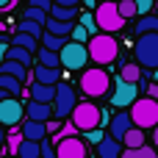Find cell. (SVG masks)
<instances>
[{"label":"cell","mask_w":158,"mask_h":158,"mask_svg":"<svg viewBox=\"0 0 158 158\" xmlns=\"http://www.w3.org/2000/svg\"><path fill=\"white\" fill-rule=\"evenodd\" d=\"M69 122H72L78 131L92 133V131H100V125H106V122H108V117H106V111H103V108H97L92 100H86V103H78V106H75V111H72Z\"/></svg>","instance_id":"2"},{"label":"cell","mask_w":158,"mask_h":158,"mask_svg":"<svg viewBox=\"0 0 158 158\" xmlns=\"http://www.w3.org/2000/svg\"><path fill=\"white\" fill-rule=\"evenodd\" d=\"M86 136H89V139L94 142V147H97V144H100V142L106 139V136H103V131H92V133H86Z\"/></svg>","instance_id":"42"},{"label":"cell","mask_w":158,"mask_h":158,"mask_svg":"<svg viewBox=\"0 0 158 158\" xmlns=\"http://www.w3.org/2000/svg\"><path fill=\"white\" fill-rule=\"evenodd\" d=\"M119 81H125V83H139L142 81V67L136 64V61H128V64H122L119 67Z\"/></svg>","instance_id":"20"},{"label":"cell","mask_w":158,"mask_h":158,"mask_svg":"<svg viewBox=\"0 0 158 158\" xmlns=\"http://www.w3.org/2000/svg\"><path fill=\"white\" fill-rule=\"evenodd\" d=\"M147 33H158V17L156 14H147L136 22V39L139 36H147Z\"/></svg>","instance_id":"23"},{"label":"cell","mask_w":158,"mask_h":158,"mask_svg":"<svg viewBox=\"0 0 158 158\" xmlns=\"http://www.w3.org/2000/svg\"><path fill=\"white\" fill-rule=\"evenodd\" d=\"M6 31H8V25H6V22L0 19V33H6Z\"/></svg>","instance_id":"45"},{"label":"cell","mask_w":158,"mask_h":158,"mask_svg":"<svg viewBox=\"0 0 158 158\" xmlns=\"http://www.w3.org/2000/svg\"><path fill=\"white\" fill-rule=\"evenodd\" d=\"M150 8H153V3H150V0H139V3H136V14H142V17H147V14H150Z\"/></svg>","instance_id":"39"},{"label":"cell","mask_w":158,"mask_h":158,"mask_svg":"<svg viewBox=\"0 0 158 158\" xmlns=\"http://www.w3.org/2000/svg\"><path fill=\"white\" fill-rule=\"evenodd\" d=\"M0 158H11V156H0Z\"/></svg>","instance_id":"47"},{"label":"cell","mask_w":158,"mask_h":158,"mask_svg":"<svg viewBox=\"0 0 158 158\" xmlns=\"http://www.w3.org/2000/svg\"><path fill=\"white\" fill-rule=\"evenodd\" d=\"M56 147V158H89V150H86V142L81 136L75 139H61V142H53Z\"/></svg>","instance_id":"11"},{"label":"cell","mask_w":158,"mask_h":158,"mask_svg":"<svg viewBox=\"0 0 158 158\" xmlns=\"http://www.w3.org/2000/svg\"><path fill=\"white\" fill-rule=\"evenodd\" d=\"M114 89V81L106 69L100 67H89L81 72V92L89 97V100H97V97H106L108 92Z\"/></svg>","instance_id":"1"},{"label":"cell","mask_w":158,"mask_h":158,"mask_svg":"<svg viewBox=\"0 0 158 158\" xmlns=\"http://www.w3.org/2000/svg\"><path fill=\"white\" fill-rule=\"evenodd\" d=\"M36 61H39V67H47V69H61V58H58V53H50V50H44V47H39Z\"/></svg>","instance_id":"24"},{"label":"cell","mask_w":158,"mask_h":158,"mask_svg":"<svg viewBox=\"0 0 158 158\" xmlns=\"http://www.w3.org/2000/svg\"><path fill=\"white\" fill-rule=\"evenodd\" d=\"M3 142H6V128L0 125V144H3Z\"/></svg>","instance_id":"44"},{"label":"cell","mask_w":158,"mask_h":158,"mask_svg":"<svg viewBox=\"0 0 158 158\" xmlns=\"http://www.w3.org/2000/svg\"><path fill=\"white\" fill-rule=\"evenodd\" d=\"M39 147H42V158H56V147H53V142H47V139H44Z\"/></svg>","instance_id":"38"},{"label":"cell","mask_w":158,"mask_h":158,"mask_svg":"<svg viewBox=\"0 0 158 158\" xmlns=\"http://www.w3.org/2000/svg\"><path fill=\"white\" fill-rule=\"evenodd\" d=\"M69 39H61V36H50V33H42V47L50 50V53H61L67 47Z\"/></svg>","instance_id":"28"},{"label":"cell","mask_w":158,"mask_h":158,"mask_svg":"<svg viewBox=\"0 0 158 158\" xmlns=\"http://www.w3.org/2000/svg\"><path fill=\"white\" fill-rule=\"evenodd\" d=\"M72 28H75V22H58V19H50V17H47L44 33H50V36H61V39H69V36H72Z\"/></svg>","instance_id":"18"},{"label":"cell","mask_w":158,"mask_h":158,"mask_svg":"<svg viewBox=\"0 0 158 158\" xmlns=\"http://www.w3.org/2000/svg\"><path fill=\"white\" fill-rule=\"evenodd\" d=\"M19 33H28V36H33V39H39V42H42V25H36V22L22 19V22H19Z\"/></svg>","instance_id":"32"},{"label":"cell","mask_w":158,"mask_h":158,"mask_svg":"<svg viewBox=\"0 0 158 158\" xmlns=\"http://www.w3.org/2000/svg\"><path fill=\"white\" fill-rule=\"evenodd\" d=\"M22 19H28V22H36V25H47V14L44 11H39V8H33V6H28L25 8V14H22Z\"/></svg>","instance_id":"30"},{"label":"cell","mask_w":158,"mask_h":158,"mask_svg":"<svg viewBox=\"0 0 158 158\" xmlns=\"http://www.w3.org/2000/svg\"><path fill=\"white\" fill-rule=\"evenodd\" d=\"M0 92H6L8 97H17V94H25L22 83L17 78H8V75H0Z\"/></svg>","instance_id":"27"},{"label":"cell","mask_w":158,"mask_h":158,"mask_svg":"<svg viewBox=\"0 0 158 158\" xmlns=\"http://www.w3.org/2000/svg\"><path fill=\"white\" fill-rule=\"evenodd\" d=\"M25 114H28V119L31 122H42V125H47L50 119H53V106H42V103H28L25 106Z\"/></svg>","instance_id":"14"},{"label":"cell","mask_w":158,"mask_h":158,"mask_svg":"<svg viewBox=\"0 0 158 158\" xmlns=\"http://www.w3.org/2000/svg\"><path fill=\"white\" fill-rule=\"evenodd\" d=\"M3 100H8V94H6V92H0V103H3Z\"/></svg>","instance_id":"46"},{"label":"cell","mask_w":158,"mask_h":158,"mask_svg":"<svg viewBox=\"0 0 158 158\" xmlns=\"http://www.w3.org/2000/svg\"><path fill=\"white\" fill-rule=\"evenodd\" d=\"M75 106H78V94H75V89L69 86V83H58L56 86V100H53V119H67V117H72V111H75Z\"/></svg>","instance_id":"7"},{"label":"cell","mask_w":158,"mask_h":158,"mask_svg":"<svg viewBox=\"0 0 158 158\" xmlns=\"http://www.w3.org/2000/svg\"><path fill=\"white\" fill-rule=\"evenodd\" d=\"M0 75H8V78H17L19 83H25L31 75H28V69L22 67V64H17V61H3L0 64Z\"/></svg>","instance_id":"19"},{"label":"cell","mask_w":158,"mask_h":158,"mask_svg":"<svg viewBox=\"0 0 158 158\" xmlns=\"http://www.w3.org/2000/svg\"><path fill=\"white\" fill-rule=\"evenodd\" d=\"M94 153H97V158H119L122 156V147H119V142H114L111 136H106V139L94 147Z\"/></svg>","instance_id":"17"},{"label":"cell","mask_w":158,"mask_h":158,"mask_svg":"<svg viewBox=\"0 0 158 158\" xmlns=\"http://www.w3.org/2000/svg\"><path fill=\"white\" fill-rule=\"evenodd\" d=\"M25 117V106L17 100V97H8L0 103V125L3 128H17Z\"/></svg>","instance_id":"9"},{"label":"cell","mask_w":158,"mask_h":158,"mask_svg":"<svg viewBox=\"0 0 158 158\" xmlns=\"http://www.w3.org/2000/svg\"><path fill=\"white\" fill-rule=\"evenodd\" d=\"M8 47H11V39H8V33H0V64L6 61V53H8Z\"/></svg>","instance_id":"37"},{"label":"cell","mask_w":158,"mask_h":158,"mask_svg":"<svg viewBox=\"0 0 158 158\" xmlns=\"http://www.w3.org/2000/svg\"><path fill=\"white\" fill-rule=\"evenodd\" d=\"M22 139L25 142H36V144H42L44 139H47V128L42 125V122H31V119H25L22 122Z\"/></svg>","instance_id":"15"},{"label":"cell","mask_w":158,"mask_h":158,"mask_svg":"<svg viewBox=\"0 0 158 158\" xmlns=\"http://www.w3.org/2000/svg\"><path fill=\"white\" fill-rule=\"evenodd\" d=\"M17 158H42V147L36 142H22L17 150Z\"/></svg>","instance_id":"29"},{"label":"cell","mask_w":158,"mask_h":158,"mask_svg":"<svg viewBox=\"0 0 158 158\" xmlns=\"http://www.w3.org/2000/svg\"><path fill=\"white\" fill-rule=\"evenodd\" d=\"M122 144H125V150H142V147H147V133L139 131V128H133V131L122 139Z\"/></svg>","instance_id":"21"},{"label":"cell","mask_w":158,"mask_h":158,"mask_svg":"<svg viewBox=\"0 0 158 158\" xmlns=\"http://www.w3.org/2000/svg\"><path fill=\"white\" fill-rule=\"evenodd\" d=\"M131 131H133V122H131V114H128V111H119L117 117H111V122H108V133H111L114 142L122 144V139H125Z\"/></svg>","instance_id":"12"},{"label":"cell","mask_w":158,"mask_h":158,"mask_svg":"<svg viewBox=\"0 0 158 158\" xmlns=\"http://www.w3.org/2000/svg\"><path fill=\"white\" fill-rule=\"evenodd\" d=\"M153 150H156V153H158V125H156V128H153Z\"/></svg>","instance_id":"43"},{"label":"cell","mask_w":158,"mask_h":158,"mask_svg":"<svg viewBox=\"0 0 158 158\" xmlns=\"http://www.w3.org/2000/svg\"><path fill=\"white\" fill-rule=\"evenodd\" d=\"M117 11H119L122 19L136 17V0H119V3H117Z\"/></svg>","instance_id":"31"},{"label":"cell","mask_w":158,"mask_h":158,"mask_svg":"<svg viewBox=\"0 0 158 158\" xmlns=\"http://www.w3.org/2000/svg\"><path fill=\"white\" fill-rule=\"evenodd\" d=\"M144 89H147V94H144V97H150L153 103H158V83H147Z\"/></svg>","instance_id":"40"},{"label":"cell","mask_w":158,"mask_h":158,"mask_svg":"<svg viewBox=\"0 0 158 158\" xmlns=\"http://www.w3.org/2000/svg\"><path fill=\"white\" fill-rule=\"evenodd\" d=\"M72 42H75V44H86V42H89V33H86V28L75 25V28H72Z\"/></svg>","instance_id":"36"},{"label":"cell","mask_w":158,"mask_h":158,"mask_svg":"<svg viewBox=\"0 0 158 158\" xmlns=\"http://www.w3.org/2000/svg\"><path fill=\"white\" fill-rule=\"evenodd\" d=\"M33 83H42V86H58V83H61V69L36 67V69H33Z\"/></svg>","instance_id":"16"},{"label":"cell","mask_w":158,"mask_h":158,"mask_svg":"<svg viewBox=\"0 0 158 158\" xmlns=\"http://www.w3.org/2000/svg\"><path fill=\"white\" fill-rule=\"evenodd\" d=\"M58 58H61V67H64V69L78 72V69H83V67L89 64V50H86V44L67 42V47L58 53Z\"/></svg>","instance_id":"8"},{"label":"cell","mask_w":158,"mask_h":158,"mask_svg":"<svg viewBox=\"0 0 158 158\" xmlns=\"http://www.w3.org/2000/svg\"><path fill=\"white\" fill-rule=\"evenodd\" d=\"M25 94H31V100H33V103H42V106H53V100H56V86L31 83V89H25Z\"/></svg>","instance_id":"13"},{"label":"cell","mask_w":158,"mask_h":158,"mask_svg":"<svg viewBox=\"0 0 158 158\" xmlns=\"http://www.w3.org/2000/svg\"><path fill=\"white\" fill-rule=\"evenodd\" d=\"M139 100V86H133V83H125V81H114V94H111V106H117V108H128V106H133Z\"/></svg>","instance_id":"10"},{"label":"cell","mask_w":158,"mask_h":158,"mask_svg":"<svg viewBox=\"0 0 158 158\" xmlns=\"http://www.w3.org/2000/svg\"><path fill=\"white\" fill-rule=\"evenodd\" d=\"M39 39H33V36H28V33H17L14 39H11V47H22V50H28L31 56L33 53H39Z\"/></svg>","instance_id":"22"},{"label":"cell","mask_w":158,"mask_h":158,"mask_svg":"<svg viewBox=\"0 0 158 158\" xmlns=\"http://www.w3.org/2000/svg\"><path fill=\"white\" fill-rule=\"evenodd\" d=\"M78 17V8H67V6H56L50 8V19H58V22H75Z\"/></svg>","instance_id":"25"},{"label":"cell","mask_w":158,"mask_h":158,"mask_svg":"<svg viewBox=\"0 0 158 158\" xmlns=\"http://www.w3.org/2000/svg\"><path fill=\"white\" fill-rule=\"evenodd\" d=\"M6 61H17V64H22L25 69L33 64V56L28 53V50H22V47H8V53H6Z\"/></svg>","instance_id":"26"},{"label":"cell","mask_w":158,"mask_h":158,"mask_svg":"<svg viewBox=\"0 0 158 158\" xmlns=\"http://www.w3.org/2000/svg\"><path fill=\"white\" fill-rule=\"evenodd\" d=\"M94 22H97V31L100 33H108V36H114L117 31L125 28V19L119 17L117 3H100L94 8Z\"/></svg>","instance_id":"6"},{"label":"cell","mask_w":158,"mask_h":158,"mask_svg":"<svg viewBox=\"0 0 158 158\" xmlns=\"http://www.w3.org/2000/svg\"><path fill=\"white\" fill-rule=\"evenodd\" d=\"M6 139H8V147H11V156H17L19 144L25 142V139H22V133H19V131H11V133H6Z\"/></svg>","instance_id":"35"},{"label":"cell","mask_w":158,"mask_h":158,"mask_svg":"<svg viewBox=\"0 0 158 158\" xmlns=\"http://www.w3.org/2000/svg\"><path fill=\"white\" fill-rule=\"evenodd\" d=\"M128 114H131L133 128H139V131H147V128H156L158 125V103H153L150 97H139L131 106Z\"/></svg>","instance_id":"4"},{"label":"cell","mask_w":158,"mask_h":158,"mask_svg":"<svg viewBox=\"0 0 158 158\" xmlns=\"http://www.w3.org/2000/svg\"><path fill=\"white\" fill-rule=\"evenodd\" d=\"M44 128H47V133H53V136H58V128H61V122H58V119H50V122H47Z\"/></svg>","instance_id":"41"},{"label":"cell","mask_w":158,"mask_h":158,"mask_svg":"<svg viewBox=\"0 0 158 158\" xmlns=\"http://www.w3.org/2000/svg\"><path fill=\"white\" fill-rule=\"evenodd\" d=\"M81 28H86L89 39L100 33V31H97V22H94V14H81Z\"/></svg>","instance_id":"34"},{"label":"cell","mask_w":158,"mask_h":158,"mask_svg":"<svg viewBox=\"0 0 158 158\" xmlns=\"http://www.w3.org/2000/svg\"><path fill=\"white\" fill-rule=\"evenodd\" d=\"M86 50H89V61L106 67V64H114L117 56H119V42L108 33H97L86 42Z\"/></svg>","instance_id":"3"},{"label":"cell","mask_w":158,"mask_h":158,"mask_svg":"<svg viewBox=\"0 0 158 158\" xmlns=\"http://www.w3.org/2000/svg\"><path fill=\"white\" fill-rule=\"evenodd\" d=\"M133 56H136V64L144 69H158V33H147V36H139L136 44H133Z\"/></svg>","instance_id":"5"},{"label":"cell","mask_w":158,"mask_h":158,"mask_svg":"<svg viewBox=\"0 0 158 158\" xmlns=\"http://www.w3.org/2000/svg\"><path fill=\"white\" fill-rule=\"evenodd\" d=\"M119 158H158V153L153 147H142V150H125Z\"/></svg>","instance_id":"33"}]
</instances>
